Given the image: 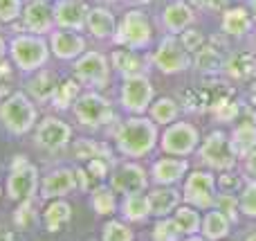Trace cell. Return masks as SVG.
Instances as JSON below:
<instances>
[{"label": "cell", "instance_id": "cell-29", "mask_svg": "<svg viewBox=\"0 0 256 241\" xmlns=\"http://www.w3.org/2000/svg\"><path fill=\"white\" fill-rule=\"evenodd\" d=\"M30 93L34 95L36 99H48V97H54V90H56V79H54L52 72H38L34 79L27 84Z\"/></svg>", "mask_w": 256, "mask_h": 241}, {"label": "cell", "instance_id": "cell-7", "mask_svg": "<svg viewBox=\"0 0 256 241\" xmlns=\"http://www.w3.org/2000/svg\"><path fill=\"white\" fill-rule=\"evenodd\" d=\"M14 61L22 68V70H36L48 61V48L40 39L34 36H18L12 43Z\"/></svg>", "mask_w": 256, "mask_h": 241}, {"label": "cell", "instance_id": "cell-46", "mask_svg": "<svg viewBox=\"0 0 256 241\" xmlns=\"http://www.w3.org/2000/svg\"><path fill=\"white\" fill-rule=\"evenodd\" d=\"M90 171L94 174V178H104L108 167H106V162H102L99 158H92V160H90Z\"/></svg>", "mask_w": 256, "mask_h": 241}, {"label": "cell", "instance_id": "cell-28", "mask_svg": "<svg viewBox=\"0 0 256 241\" xmlns=\"http://www.w3.org/2000/svg\"><path fill=\"white\" fill-rule=\"evenodd\" d=\"M70 216H72L70 205L63 201H56L48 207V212H45V225H48L50 232H58L61 225H66L68 221H70Z\"/></svg>", "mask_w": 256, "mask_h": 241}, {"label": "cell", "instance_id": "cell-20", "mask_svg": "<svg viewBox=\"0 0 256 241\" xmlns=\"http://www.w3.org/2000/svg\"><path fill=\"white\" fill-rule=\"evenodd\" d=\"M194 9L189 7L186 3H182V0H178V3H173V5H168L166 9H164V16H162V21H164V27H166L168 32H182V30H186V27L194 23Z\"/></svg>", "mask_w": 256, "mask_h": 241}, {"label": "cell", "instance_id": "cell-39", "mask_svg": "<svg viewBox=\"0 0 256 241\" xmlns=\"http://www.w3.org/2000/svg\"><path fill=\"white\" fill-rule=\"evenodd\" d=\"M180 232H182V230L178 228L176 219H164V221H160V223L153 228V239H166V241H173V239L180 237Z\"/></svg>", "mask_w": 256, "mask_h": 241}, {"label": "cell", "instance_id": "cell-25", "mask_svg": "<svg viewBox=\"0 0 256 241\" xmlns=\"http://www.w3.org/2000/svg\"><path fill=\"white\" fill-rule=\"evenodd\" d=\"M230 228H232V219L222 210H212L202 219V225H200L204 239H222L230 234Z\"/></svg>", "mask_w": 256, "mask_h": 241}, {"label": "cell", "instance_id": "cell-30", "mask_svg": "<svg viewBox=\"0 0 256 241\" xmlns=\"http://www.w3.org/2000/svg\"><path fill=\"white\" fill-rule=\"evenodd\" d=\"M112 61H115L117 70H120L122 75H126V77H135V75H140V72L144 70L142 59L137 57L135 52H128V50H117V52L112 54Z\"/></svg>", "mask_w": 256, "mask_h": 241}, {"label": "cell", "instance_id": "cell-48", "mask_svg": "<svg viewBox=\"0 0 256 241\" xmlns=\"http://www.w3.org/2000/svg\"><path fill=\"white\" fill-rule=\"evenodd\" d=\"M245 171H248L252 178H256V149L250 156H245Z\"/></svg>", "mask_w": 256, "mask_h": 241}, {"label": "cell", "instance_id": "cell-53", "mask_svg": "<svg viewBox=\"0 0 256 241\" xmlns=\"http://www.w3.org/2000/svg\"><path fill=\"white\" fill-rule=\"evenodd\" d=\"M4 54V43H2V39H0V57Z\"/></svg>", "mask_w": 256, "mask_h": 241}, {"label": "cell", "instance_id": "cell-32", "mask_svg": "<svg viewBox=\"0 0 256 241\" xmlns=\"http://www.w3.org/2000/svg\"><path fill=\"white\" fill-rule=\"evenodd\" d=\"M150 212V201L146 196L140 194H128L126 203H124V214L130 221H144L146 214Z\"/></svg>", "mask_w": 256, "mask_h": 241}, {"label": "cell", "instance_id": "cell-12", "mask_svg": "<svg viewBox=\"0 0 256 241\" xmlns=\"http://www.w3.org/2000/svg\"><path fill=\"white\" fill-rule=\"evenodd\" d=\"M68 140H70V126L56 117L43 120V124L38 126V133H36V142L45 151H61L68 144Z\"/></svg>", "mask_w": 256, "mask_h": 241}, {"label": "cell", "instance_id": "cell-52", "mask_svg": "<svg viewBox=\"0 0 256 241\" xmlns=\"http://www.w3.org/2000/svg\"><path fill=\"white\" fill-rule=\"evenodd\" d=\"M252 104H254V108H256V84H254V88H252Z\"/></svg>", "mask_w": 256, "mask_h": 241}, {"label": "cell", "instance_id": "cell-41", "mask_svg": "<svg viewBox=\"0 0 256 241\" xmlns=\"http://www.w3.org/2000/svg\"><path fill=\"white\" fill-rule=\"evenodd\" d=\"M104 239H108V241H130L132 239V232L126 228V225H122V223H108L106 228H104Z\"/></svg>", "mask_w": 256, "mask_h": 241}, {"label": "cell", "instance_id": "cell-36", "mask_svg": "<svg viewBox=\"0 0 256 241\" xmlns=\"http://www.w3.org/2000/svg\"><path fill=\"white\" fill-rule=\"evenodd\" d=\"M76 95H79V86L74 81H66V84L56 86V90H54V104H56V108H68L72 106Z\"/></svg>", "mask_w": 256, "mask_h": 241}, {"label": "cell", "instance_id": "cell-31", "mask_svg": "<svg viewBox=\"0 0 256 241\" xmlns=\"http://www.w3.org/2000/svg\"><path fill=\"white\" fill-rule=\"evenodd\" d=\"M212 115H214V120L216 122H220V124H230V122H234L236 117H238V113H240V108H238V104L236 102H232L230 99V95H225V97H220L218 102H214L212 104Z\"/></svg>", "mask_w": 256, "mask_h": 241}, {"label": "cell", "instance_id": "cell-4", "mask_svg": "<svg viewBox=\"0 0 256 241\" xmlns=\"http://www.w3.org/2000/svg\"><path fill=\"white\" fill-rule=\"evenodd\" d=\"M216 178L209 171H194L184 183V201L194 207L209 210L216 205Z\"/></svg>", "mask_w": 256, "mask_h": 241}, {"label": "cell", "instance_id": "cell-5", "mask_svg": "<svg viewBox=\"0 0 256 241\" xmlns=\"http://www.w3.org/2000/svg\"><path fill=\"white\" fill-rule=\"evenodd\" d=\"M153 63L166 75H178V72H184L189 68L191 59H189V50L182 45V41L166 36V39L160 43L158 52L153 54Z\"/></svg>", "mask_w": 256, "mask_h": 241}, {"label": "cell", "instance_id": "cell-14", "mask_svg": "<svg viewBox=\"0 0 256 241\" xmlns=\"http://www.w3.org/2000/svg\"><path fill=\"white\" fill-rule=\"evenodd\" d=\"M88 7L81 0H61L54 9V21L66 30H79L88 21Z\"/></svg>", "mask_w": 256, "mask_h": 241}, {"label": "cell", "instance_id": "cell-3", "mask_svg": "<svg viewBox=\"0 0 256 241\" xmlns=\"http://www.w3.org/2000/svg\"><path fill=\"white\" fill-rule=\"evenodd\" d=\"M0 120L4 122V126L12 133H25V131H30L34 126L36 113L34 106L30 104V99L25 95L16 93L0 106Z\"/></svg>", "mask_w": 256, "mask_h": 241}, {"label": "cell", "instance_id": "cell-37", "mask_svg": "<svg viewBox=\"0 0 256 241\" xmlns=\"http://www.w3.org/2000/svg\"><path fill=\"white\" fill-rule=\"evenodd\" d=\"M92 205L97 214H112L115 212V196L108 187H97L92 196Z\"/></svg>", "mask_w": 256, "mask_h": 241}, {"label": "cell", "instance_id": "cell-6", "mask_svg": "<svg viewBox=\"0 0 256 241\" xmlns=\"http://www.w3.org/2000/svg\"><path fill=\"white\" fill-rule=\"evenodd\" d=\"M200 142V135L196 131V126H191L189 122H178V124L168 126L166 133L162 138V149L173 156H186L191 153Z\"/></svg>", "mask_w": 256, "mask_h": 241}, {"label": "cell", "instance_id": "cell-34", "mask_svg": "<svg viewBox=\"0 0 256 241\" xmlns=\"http://www.w3.org/2000/svg\"><path fill=\"white\" fill-rule=\"evenodd\" d=\"M238 201H240V212L248 219H256V178H250L243 185V192H240Z\"/></svg>", "mask_w": 256, "mask_h": 241}, {"label": "cell", "instance_id": "cell-49", "mask_svg": "<svg viewBox=\"0 0 256 241\" xmlns=\"http://www.w3.org/2000/svg\"><path fill=\"white\" fill-rule=\"evenodd\" d=\"M76 178H79V187L81 189H88L90 180H88V174H86L84 169H76Z\"/></svg>", "mask_w": 256, "mask_h": 241}, {"label": "cell", "instance_id": "cell-38", "mask_svg": "<svg viewBox=\"0 0 256 241\" xmlns=\"http://www.w3.org/2000/svg\"><path fill=\"white\" fill-rule=\"evenodd\" d=\"M216 207H218V210H222V212H225V214L232 219V223H234V221L238 219L240 201L234 196V194L225 192V194H218V198H216Z\"/></svg>", "mask_w": 256, "mask_h": 241}, {"label": "cell", "instance_id": "cell-8", "mask_svg": "<svg viewBox=\"0 0 256 241\" xmlns=\"http://www.w3.org/2000/svg\"><path fill=\"white\" fill-rule=\"evenodd\" d=\"M74 113H76V120L84 126H88V129H97L104 122L110 120V115H112L110 104H108L102 95H94V93H88L76 99Z\"/></svg>", "mask_w": 256, "mask_h": 241}, {"label": "cell", "instance_id": "cell-21", "mask_svg": "<svg viewBox=\"0 0 256 241\" xmlns=\"http://www.w3.org/2000/svg\"><path fill=\"white\" fill-rule=\"evenodd\" d=\"M76 174H72L70 169H56L45 178L43 183V198H54L63 196L66 192H72L76 185Z\"/></svg>", "mask_w": 256, "mask_h": 241}, {"label": "cell", "instance_id": "cell-10", "mask_svg": "<svg viewBox=\"0 0 256 241\" xmlns=\"http://www.w3.org/2000/svg\"><path fill=\"white\" fill-rule=\"evenodd\" d=\"M36 169L32 165H27L25 158L18 156L14 158V169L9 174V196L16 198V201H22V198H30L36 189Z\"/></svg>", "mask_w": 256, "mask_h": 241}, {"label": "cell", "instance_id": "cell-2", "mask_svg": "<svg viewBox=\"0 0 256 241\" xmlns=\"http://www.w3.org/2000/svg\"><path fill=\"white\" fill-rule=\"evenodd\" d=\"M236 158L238 156H236L234 147H232L230 135L222 133V131L209 133L207 140L202 142V147H200V160L207 167H212V169H220V171L234 169Z\"/></svg>", "mask_w": 256, "mask_h": 241}, {"label": "cell", "instance_id": "cell-17", "mask_svg": "<svg viewBox=\"0 0 256 241\" xmlns=\"http://www.w3.org/2000/svg\"><path fill=\"white\" fill-rule=\"evenodd\" d=\"M254 25V18L248 9L243 7H234V9H227L222 14V32L227 36H234V39H240L245 36Z\"/></svg>", "mask_w": 256, "mask_h": 241}, {"label": "cell", "instance_id": "cell-50", "mask_svg": "<svg viewBox=\"0 0 256 241\" xmlns=\"http://www.w3.org/2000/svg\"><path fill=\"white\" fill-rule=\"evenodd\" d=\"M0 239H14V234L12 232H7V230H4V228H0Z\"/></svg>", "mask_w": 256, "mask_h": 241}, {"label": "cell", "instance_id": "cell-42", "mask_svg": "<svg viewBox=\"0 0 256 241\" xmlns=\"http://www.w3.org/2000/svg\"><path fill=\"white\" fill-rule=\"evenodd\" d=\"M182 45H184L189 52H198L204 45V36L200 34L198 30H186L184 34H182Z\"/></svg>", "mask_w": 256, "mask_h": 241}, {"label": "cell", "instance_id": "cell-54", "mask_svg": "<svg viewBox=\"0 0 256 241\" xmlns=\"http://www.w3.org/2000/svg\"><path fill=\"white\" fill-rule=\"evenodd\" d=\"M132 3H140V5H144V3H148V0H132Z\"/></svg>", "mask_w": 256, "mask_h": 241}, {"label": "cell", "instance_id": "cell-9", "mask_svg": "<svg viewBox=\"0 0 256 241\" xmlns=\"http://www.w3.org/2000/svg\"><path fill=\"white\" fill-rule=\"evenodd\" d=\"M153 99V86L144 75L126 77L124 90H122V104L126 111L130 113H142Z\"/></svg>", "mask_w": 256, "mask_h": 241}, {"label": "cell", "instance_id": "cell-22", "mask_svg": "<svg viewBox=\"0 0 256 241\" xmlns=\"http://www.w3.org/2000/svg\"><path fill=\"white\" fill-rule=\"evenodd\" d=\"M186 174V160H173V158H162L153 165V180L160 185L178 183Z\"/></svg>", "mask_w": 256, "mask_h": 241}, {"label": "cell", "instance_id": "cell-24", "mask_svg": "<svg viewBox=\"0 0 256 241\" xmlns=\"http://www.w3.org/2000/svg\"><path fill=\"white\" fill-rule=\"evenodd\" d=\"M225 72L236 81H245L254 77L256 72V59L250 52H234L225 61Z\"/></svg>", "mask_w": 256, "mask_h": 241}, {"label": "cell", "instance_id": "cell-44", "mask_svg": "<svg viewBox=\"0 0 256 241\" xmlns=\"http://www.w3.org/2000/svg\"><path fill=\"white\" fill-rule=\"evenodd\" d=\"M20 12L18 0H0V21H14Z\"/></svg>", "mask_w": 256, "mask_h": 241}, {"label": "cell", "instance_id": "cell-11", "mask_svg": "<svg viewBox=\"0 0 256 241\" xmlns=\"http://www.w3.org/2000/svg\"><path fill=\"white\" fill-rule=\"evenodd\" d=\"M150 39V27L148 21L142 12H128L120 25V32H117V41L124 45H130V48H142L146 45Z\"/></svg>", "mask_w": 256, "mask_h": 241}, {"label": "cell", "instance_id": "cell-43", "mask_svg": "<svg viewBox=\"0 0 256 241\" xmlns=\"http://www.w3.org/2000/svg\"><path fill=\"white\" fill-rule=\"evenodd\" d=\"M16 223L20 225V228H32V225L36 223L34 207H32L30 203H25V205L18 207V212H16Z\"/></svg>", "mask_w": 256, "mask_h": 241}, {"label": "cell", "instance_id": "cell-19", "mask_svg": "<svg viewBox=\"0 0 256 241\" xmlns=\"http://www.w3.org/2000/svg\"><path fill=\"white\" fill-rule=\"evenodd\" d=\"M86 48V41L74 32H54L52 34V50L58 59H74Z\"/></svg>", "mask_w": 256, "mask_h": 241}, {"label": "cell", "instance_id": "cell-47", "mask_svg": "<svg viewBox=\"0 0 256 241\" xmlns=\"http://www.w3.org/2000/svg\"><path fill=\"white\" fill-rule=\"evenodd\" d=\"M218 183H220L222 189H227V192H230V189H234L236 185H238V178H236V176H232V174H222Z\"/></svg>", "mask_w": 256, "mask_h": 241}, {"label": "cell", "instance_id": "cell-23", "mask_svg": "<svg viewBox=\"0 0 256 241\" xmlns=\"http://www.w3.org/2000/svg\"><path fill=\"white\" fill-rule=\"evenodd\" d=\"M230 140H232V147H234L236 156L238 158L250 156V153L256 149V124L250 120L243 122V124H238L234 131H232Z\"/></svg>", "mask_w": 256, "mask_h": 241}, {"label": "cell", "instance_id": "cell-16", "mask_svg": "<svg viewBox=\"0 0 256 241\" xmlns=\"http://www.w3.org/2000/svg\"><path fill=\"white\" fill-rule=\"evenodd\" d=\"M225 61L222 57V50L218 48V41H212L209 45H202V48L196 52V68H198L202 75H218V72L225 70Z\"/></svg>", "mask_w": 256, "mask_h": 241}, {"label": "cell", "instance_id": "cell-13", "mask_svg": "<svg viewBox=\"0 0 256 241\" xmlns=\"http://www.w3.org/2000/svg\"><path fill=\"white\" fill-rule=\"evenodd\" d=\"M74 72L81 81L92 86H104L108 81V63L99 52H88L84 59H79Z\"/></svg>", "mask_w": 256, "mask_h": 241}, {"label": "cell", "instance_id": "cell-45", "mask_svg": "<svg viewBox=\"0 0 256 241\" xmlns=\"http://www.w3.org/2000/svg\"><path fill=\"white\" fill-rule=\"evenodd\" d=\"M196 3L207 12H220V9L227 7V0H196Z\"/></svg>", "mask_w": 256, "mask_h": 241}, {"label": "cell", "instance_id": "cell-1", "mask_svg": "<svg viewBox=\"0 0 256 241\" xmlns=\"http://www.w3.org/2000/svg\"><path fill=\"white\" fill-rule=\"evenodd\" d=\"M115 140L120 151L126 156H144L155 147L158 129L148 120H128L120 126Z\"/></svg>", "mask_w": 256, "mask_h": 241}, {"label": "cell", "instance_id": "cell-15", "mask_svg": "<svg viewBox=\"0 0 256 241\" xmlns=\"http://www.w3.org/2000/svg\"><path fill=\"white\" fill-rule=\"evenodd\" d=\"M112 187L122 194H140L146 187V174L137 165H122L112 174Z\"/></svg>", "mask_w": 256, "mask_h": 241}, {"label": "cell", "instance_id": "cell-18", "mask_svg": "<svg viewBox=\"0 0 256 241\" xmlns=\"http://www.w3.org/2000/svg\"><path fill=\"white\" fill-rule=\"evenodd\" d=\"M52 7L43 0H32L25 7V25L30 27L32 32L40 34V32H48L50 25H52Z\"/></svg>", "mask_w": 256, "mask_h": 241}, {"label": "cell", "instance_id": "cell-27", "mask_svg": "<svg viewBox=\"0 0 256 241\" xmlns=\"http://www.w3.org/2000/svg\"><path fill=\"white\" fill-rule=\"evenodd\" d=\"M148 201H150V212H153V214L166 216L178 207L180 194H178L176 189H155V192L148 196Z\"/></svg>", "mask_w": 256, "mask_h": 241}, {"label": "cell", "instance_id": "cell-51", "mask_svg": "<svg viewBox=\"0 0 256 241\" xmlns=\"http://www.w3.org/2000/svg\"><path fill=\"white\" fill-rule=\"evenodd\" d=\"M250 12H252V18L256 23V0H250Z\"/></svg>", "mask_w": 256, "mask_h": 241}, {"label": "cell", "instance_id": "cell-33", "mask_svg": "<svg viewBox=\"0 0 256 241\" xmlns=\"http://www.w3.org/2000/svg\"><path fill=\"white\" fill-rule=\"evenodd\" d=\"M176 223H178V228L182 230V234H194V232H198L200 230L202 221H200L198 212H196L194 207H178Z\"/></svg>", "mask_w": 256, "mask_h": 241}, {"label": "cell", "instance_id": "cell-40", "mask_svg": "<svg viewBox=\"0 0 256 241\" xmlns=\"http://www.w3.org/2000/svg\"><path fill=\"white\" fill-rule=\"evenodd\" d=\"M76 158L79 160H92V158H99L102 153H106V149L99 147V144H94L92 140H81L79 144H76Z\"/></svg>", "mask_w": 256, "mask_h": 241}, {"label": "cell", "instance_id": "cell-26", "mask_svg": "<svg viewBox=\"0 0 256 241\" xmlns=\"http://www.w3.org/2000/svg\"><path fill=\"white\" fill-rule=\"evenodd\" d=\"M88 27L97 39H110L112 32H115V21H112V14L108 9H92L88 14Z\"/></svg>", "mask_w": 256, "mask_h": 241}, {"label": "cell", "instance_id": "cell-35", "mask_svg": "<svg viewBox=\"0 0 256 241\" xmlns=\"http://www.w3.org/2000/svg\"><path fill=\"white\" fill-rule=\"evenodd\" d=\"M150 115H153V120L160 122V124H168V122H173L178 115V104L173 102V99H160V102H155V106L150 108Z\"/></svg>", "mask_w": 256, "mask_h": 241}]
</instances>
